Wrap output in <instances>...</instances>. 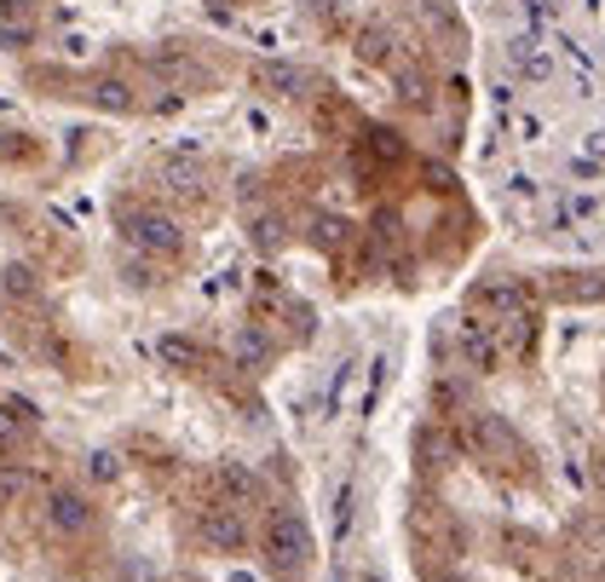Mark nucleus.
<instances>
[{
	"instance_id": "4468645a",
	"label": "nucleus",
	"mask_w": 605,
	"mask_h": 582,
	"mask_svg": "<svg viewBox=\"0 0 605 582\" xmlns=\"http://www.w3.org/2000/svg\"><path fill=\"white\" fill-rule=\"evenodd\" d=\"M283 242H289V225H283V214H260V219H255V248L277 255Z\"/></svg>"
},
{
	"instance_id": "39448f33",
	"label": "nucleus",
	"mask_w": 605,
	"mask_h": 582,
	"mask_svg": "<svg viewBox=\"0 0 605 582\" xmlns=\"http://www.w3.org/2000/svg\"><path fill=\"white\" fill-rule=\"evenodd\" d=\"M0 46L7 53L35 46V0H0Z\"/></svg>"
},
{
	"instance_id": "a211bd4d",
	"label": "nucleus",
	"mask_w": 605,
	"mask_h": 582,
	"mask_svg": "<svg viewBox=\"0 0 605 582\" xmlns=\"http://www.w3.org/2000/svg\"><path fill=\"white\" fill-rule=\"evenodd\" d=\"M260 82L277 87V93H294V87H306V75L289 69V64H266V69H260Z\"/></svg>"
},
{
	"instance_id": "9d476101",
	"label": "nucleus",
	"mask_w": 605,
	"mask_h": 582,
	"mask_svg": "<svg viewBox=\"0 0 605 582\" xmlns=\"http://www.w3.org/2000/svg\"><path fill=\"white\" fill-rule=\"evenodd\" d=\"M41 421V410H35V403L30 398H0V450H7V444H18L23 433H30V427Z\"/></svg>"
},
{
	"instance_id": "f03ea898",
	"label": "nucleus",
	"mask_w": 605,
	"mask_h": 582,
	"mask_svg": "<svg viewBox=\"0 0 605 582\" xmlns=\"http://www.w3.org/2000/svg\"><path fill=\"white\" fill-rule=\"evenodd\" d=\"M266 553H271V565L289 571V576L312 560V530H306V519H300L294 508H277V514H271V525H266Z\"/></svg>"
},
{
	"instance_id": "a878e982",
	"label": "nucleus",
	"mask_w": 605,
	"mask_h": 582,
	"mask_svg": "<svg viewBox=\"0 0 605 582\" xmlns=\"http://www.w3.org/2000/svg\"><path fill=\"white\" fill-rule=\"evenodd\" d=\"M202 7H214V12H225V7H231V0H202Z\"/></svg>"
},
{
	"instance_id": "7ed1b4c3",
	"label": "nucleus",
	"mask_w": 605,
	"mask_h": 582,
	"mask_svg": "<svg viewBox=\"0 0 605 582\" xmlns=\"http://www.w3.org/2000/svg\"><path fill=\"white\" fill-rule=\"evenodd\" d=\"M41 514H46V525L58 530V537H87L93 530V502H87V491H69V485H58V491H46V502H41Z\"/></svg>"
},
{
	"instance_id": "393cba45",
	"label": "nucleus",
	"mask_w": 605,
	"mask_h": 582,
	"mask_svg": "<svg viewBox=\"0 0 605 582\" xmlns=\"http://www.w3.org/2000/svg\"><path fill=\"white\" fill-rule=\"evenodd\" d=\"M588 162H605V133H594V139H588Z\"/></svg>"
},
{
	"instance_id": "5701e85b",
	"label": "nucleus",
	"mask_w": 605,
	"mask_h": 582,
	"mask_svg": "<svg viewBox=\"0 0 605 582\" xmlns=\"http://www.w3.org/2000/svg\"><path fill=\"white\" fill-rule=\"evenodd\" d=\"M588 478H594V491L605 496V444H599V450L588 455Z\"/></svg>"
},
{
	"instance_id": "b1692460",
	"label": "nucleus",
	"mask_w": 605,
	"mask_h": 582,
	"mask_svg": "<svg viewBox=\"0 0 605 582\" xmlns=\"http://www.w3.org/2000/svg\"><path fill=\"white\" fill-rule=\"evenodd\" d=\"M128 283L150 289V283H156V271H150V266H139V260H128Z\"/></svg>"
},
{
	"instance_id": "20e7f679",
	"label": "nucleus",
	"mask_w": 605,
	"mask_h": 582,
	"mask_svg": "<svg viewBox=\"0 0 605 582\" xmlns=\"http://www.w3.org/2000/svg\"><path fill=\"white\" fill-rule=\"evenodd\" d=\"M196 530H202V542L219 548V553H242V542H248V525H242L237 508H202Z\"/></svg>"
},
{
	"instance_id": "6ab92c4d",
	"label": "nucleus",
	"mask_w": 605,
	"mask_h": 582,
	"mask_svg": "<svg viewBox=\"0 0 605 582\" xmlns=\"http://www.w3.org/2000/svg\"><path fill=\"white\" fill-rule=\"evenodd\" d=\"M398 98H403V105H421V98H426V75L421 69H403L398 75Z\"/></svg>"
},
{
	"instance_id": "423d86ee",
	"label": "nucleus",
	"mask_w": 605,
	"mask_h": 582,
	"mask_svg": "<svg viewBox=\"0 0 605 582\" xmlns=\"http://www.w3.org/2000/svg\"><path fill=\"white\" fill-rule=\"evenodd\" d=\"M462 439H467V450H478V455H501V450L514 444L508 421L490 416V410H473V416L462 421Z\"/></svg>"
},
{
	"instance_id": "9b49d317",
	"label": "nucleus",
	"mask_w": 605,
	"mask_h": 582,
	"mask_svg": "<svg viewBox=\"0 0 605 582\" xmlns=\"http://www.w3.org/2000/svg\"><path fill=\"white\" fill-rule=\"evenodd\" d=\"M87 98H93L98 110H110V116H128V110L139 105V98H133V87L121 82V75H98V82L87 87Z\"/></svg>"
},
{
	"instance_id": "412c9836",
	"label": "nucleus",
	"mask_w": 605,
	"mask_h": 582,
	"mask_svg": "<svg viewBox=\"0 0 605 582\" xmlns=\"http://www.w3.org/2000/svg\"><path fill=\"white\" fill-rule=\"evenodd\" d=\"M168 185H173V191H196V168H185V162H168Z\"/></svg>"
},
{
	"instance_id": "1a4fd4ad",
	"label": "nucleus",
	"mask_w": 605,
	"mask_h": 582,
	"mask_svg": "<svg viewBox=\"0 0 605 582\" xmlns=\"http://www.w3.org/2000/svg\"><path fill=\"white\" fill-rule=\"evenodd\" d=\"M214 478H219V491L231 496L225 508H255V502H260V478L248 473L242 462H219V467H214Z\"/></svg>"
},
{
	"instance_id": "2eb2a0df",
	"label": "nucleus",
	"mask_w": 605,
	"mask_h": 582,
	"mask_svg": "<svg viewBox=\"0 0 605 582\" xmlns=\"http://www.w3.org/2000/svg\"><path fill=\"white\" fill-rule=\"evenodd\" d=\"M346 237H352L346 219H335V214H317V219H312V242H317V248H346Z\"/></svg>"
},
{
	"instance_id": "aec40b11",
	"label": "nucleus",
	"mask_w": 605,
	"mask_h": 582,
	"mask_svg": "<svg viewBox=\"0 0 605 582\" xmlns=\"http://www.w3.org/2000/svg\"><path fill=\"white\" fill-rule=\"evenodd\" d=\"M23 491H30V473H23V467H0V502H18Z\"/></svg>"
},
{
	"instance_id": "ddd939ff",
	"label": "nucleus",
	"mask_w": 605,
	"mask_h": 582,
	"mask_svg": "<svg viewBox=\"0 0 605 582\" xmlns=\"http://www.w3.org/2000/svg\"><path fill=\"white\" fill-rule=\"evenodd\" d=\"M415 450H421V462H426V467L456 462V439H450V433H439V427H426V433L415 439Z\"/></svg>"
},
{
	"instance_id": "0eeeda50",
	"label": "nucleus",
	"mask_w": 605,
	"mask_h": 582,
	"mask_svg": "<svg viewBox=\"0 0 605 582\" xmlns=\"http://www.w3.org/2000/svg\"><path fill=\"white\" fill-rule=\"evenodd\" d=\"M462 358H467V369H478V375L501 369V341H490L478 317H467V323H462Z\"/></svg>"
},
{
	"instance_id": "f257e3e1",
	"label": "nucleus",
	"mask_w": 605,
	"mask_h": 582,
	"mask_svg": "<svg viewBox=\"0 0 605 582\" xmlns=\"http://www.w3.org/2000/svg\"><path fill=\"white\" fill-rule=\"evenodd\" d=\"M121 231H128V242L144 248V255H185L180 219L162 214V208H128L121 214Z\"/></svg>"
},
{
	"instance_id": "f8f14e48",
	"label": "nucleus",
	"mask_w": 605,
	"mask_h": 582,
	"mask_svg": "<svg viewBox=\"0 0 605 582\" xmlns=\"http://www.w3.org/2000/svg\"><path fill=\"white\" fill-rule=\"evenodd\" d=\"M0 294L7 300H41V271L30 260H7V271H0Z\"/></svg>"
},
{
	"instance_id": "cd10ccee",
	"label": "nucleus",
	"mask_w": 605,
	"mask_h": 582,
	"mask_svg": "<svg viewBox=\"0 0 605 582\" xmlns=\"http://www.w3.org/2000/svg\"><path fill=\"white\" fill-rule=\"evenodd\" d=\"M237 582H248V576H237Z\"/></svg>"
},
{
	"instance_id": "4be33fe9",
	"label": "nucleus",
	"mask_w": 605,
	"mask_h": 582,
	"mask_svg": "<svg viewBox=\"0 0 605 582\" xmlns=\"http://www.w3.org/2000/svg\"><path fill=\"white\" fill-rule=\"evenodd\" d=\"M358 53H364V58H387V35H381V30H369Z\"/></svg>"
},
{
	"instance_id": "dca6fc26",
	"label": "nucleus",
	"mask_w": 605,
	"mask_h": 582,
	"mask_svg": "<svg viewBox=\"0 0 605 582\" xmlns=\"http://www.w3.org/2000/svg\"><path fill=\"white\" fill-rule=\"evenodd\" d=\"M87 478H93V485H116V478H121V455L116 450H93L87 455Z\"/></svg>"
},
{
	"instance_id": "f3484780",
	"label": "nucleus",
	"mask_w": 605,
	"mask_h": 582,
	"mask_svg": "<svg viewBox=\"0 0 605 582\" xmlns=\"http://www.w3.org/2000/svg\"><path fill=\"white\" fill-rule=\"evenodd\" d=\"M162 358H168L173 369H196L202 352H196V341H185V335H168V341H162Z\"/></svg>"
},
{
	"instance_id": "6e6552de",
	"label": "nucleus",
	"mask_w": 605,
	"mask_h": 582,
	"mask_svg": "<svg viewBox=\"0 0 605 582\" xmlns=\"http://www.w3.org/2000/svg\"><path fill=\"white\" fill-rule=\"evenodd\" d=\"M231 364L248 369V375H260L271 364V335H266V328H255V323L237 328V335H231Z\"/></svg>"
},
{
	"instance_id": "bb28decb",
	"label": "nucleus",
	"mask_w": 605,
	"mask_h": 582,
	"mask_svg": "<svg viewBox=\"0 0 605 582\" xmlns=\"http://www.w3.org/2000/svg\"><path fill=\"white\" fill-rule=\"evenodd\" d=\"M0 317H7V300H0Z\"/></svg>"
}]
</instances>
